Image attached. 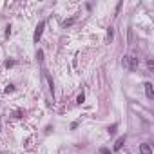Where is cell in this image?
I'll use <instances>...</instances> for the list:
<instances>
[{
	"mask_svg": "<svg viewBox=\"0 0 154 154\" xmlns=\"http://www.w3.org/2000/svg\"><path fill=\"white\" fill-rule=\"evenodd\" d=\"M138 65H140V58H138L134 53L123 56V67H125V69H129V71H136Z\"/></svg>",
	"mask_w": 154,
	"mask_h": 154,
	"instance_id": "1",
	"label": "cell"
},
{
	"mask_svg": "<svg viewBox=\"0 0 154 154\" xmlns=\"http://www.w3.org/2000/svg\"><path fill=\"white\" fill-rule=\"evenodd\" d=\"M44 27H45V22H44V20H42V22H40V24L36 26V29H35V35H33V40H35L36 44H38V40L42 38V33H44Z\"/></svg>",
	"mask_w": 154,
	"mask_h": 154,
	"instance_id": "2",
	"label": "cell"
},
{
	"mask_svg": "<svg viewBox=\"0 0 154 154\" xmlns=\"http://www.w3.org/2000/svg\"><path fill=\"white\" fill-rule=\"evenodd\" d=\"M143 87H145V94H147V98L152 100V98H154V87H152V84H150V82H145V85H143Z\"/></svg>",
	"mask_w": 154,
	"mask_h": 154,
	"instance_id": "3",
	"label": "cell"
},
{
	"mask_svg": "<svg viewBox=\"0 0 154 154\" xmlns=\"http://www.w3.org/2000/svg\"><path fill=\"white\" fill-rule=\"evenodd\" d=\"M123 143H125V136H120V138L114 141V147H112V149H114V150H120V149L123 147Z\"/></svg>",
	"mask_w": 154,
	"mask_h": 154,
	"instance_id": "4",
	"label": "cell"
},
{
	"mask_svg": "<svg viewBox=\"0 0 154 154\" xmlns=\"http://www.w3.org/2000/svg\"><path fill=\"white\" fill-rule=\"evenodd\" d=\"M140 152L141 154H152V149L149 143H143V145H140Z\"/></svg>",
	"mask_w": 154,
	"mask_h": 154,
	"instance_id": "5",
	"label": "cell"
},
{
	"mask_svg": "<svg viewBox=\"0 0 154 154\" xmlns=\"http://www.w3.org/2000/svg\"><path fill=\"white\" fill-rule=\"evenodd\" d=\"M100 154H112V152H111V149H107V147H101V149H100Z\"/></svg>",
	"mask_w": 154,
	"mask_h": 154,
	"instance_id": "6",
	"label": "cell"
},
{
	"mask_svg": "<svg viewBox=\"0 0 154 154\" xmlns=\"http://www.w3.org/2000/svg\"><path fill=\"white\" fill-rule=\"evenodd\" d=\"M116 127H118L116 123H114V125H111V127L107 129V131H109V134H114V131H116Z\"/></svg>",
	"mask_w": 154,
	"mask_h": 154,
	"instance_id": "7",
	"label": "cell"
},
{
	"mask_svg": "<svg viewBox=\"0 0 154 154\" xmlns=\"http://www.w3.org/2000/svg\"><path fill=\"white\" fill-rule=\"evenodd\" d=\"M105 40H107V42H111V40H112V29L107 31V38H105Z\"/></svg>",
	"mask_w": 154,
	"mask_h": 154,
	"instance_id": "8",
	"label": "cell"
},
{
	"mask_svg": "<svg viewBox=\"0 0 154 154\" xmlns=\"http://www.w3.org/2000/svg\"><path fill=\"white\" fill-rule=\"evenodd\" d=\"M36 58H38V62L44 60V53H42V51H38V53H36Z\"/></svg>",
	"mask_w": 154,
	"mask_h": 154,
	"instance_id": "9",
	"label": "cell"
},
{
	"mask_svg": "<svg viewBox=\"0 0 154 154\" xmlns=\"http://www.w3.org/2000/svg\"><path fill=\"white\" fill-rule=\"evenodd\" d=\"M15 91V85H7L6 87V92H7V94H9V92H13Z\"/></svg>",
	"mask_w": 154,
	"mask_h": 154,
	"instance_id": "10",
	"label": "cell"
},
{
	"mask_svg": "<svg viewBox=\"0 0 154 154\" xmlns=\"http://www.w3.org/2000/svg\"><path fill=\"white\" fill-rule=\"evenodd\" d=\"M75 22V18H69V20H65V22H64V26L67 27V26H71V24H73Z\"/></svg>",
	"mask_w": 154,
	"mask_h": 154,
	"instance_id": "11",
	"label": "cell"
},
{
	"mask_svg": "<svg viewBox=\"0 0 154 154\" xmlns=\"http://www.w3.org/2000/svg\"><path fill=\"white\" fill-rule=\"evenodd\" d=\"M13 65H15L13 60H7V62H6V67H13Z\"/></svg>",
	"mask_w": 154,
	"mask_h": 154,
	"instance_id": "12",
	"label": "cell"
},
{
	"mask_svg": "<svg viewBox=\"0 0 154 154\" xmlns=\"http://www.w3.org/2000/svg\"><path fill=\"white\" fill-rule=\"evenodd\" d=\"M84 100H85V96H84V94H80V96L76 98V101H78V104H82V101H84Z\"/></svg>",
	"mask_w": 154,
	"mask_h": 154,
	"instance_id": "13",
	"label": "cell"
},
{
	"mask_svg": "<svg viewBox=\"0 0 154 154\" xmlns=\"http://www.w3.org/2000/svg\"><path fill=\"white\" fill-rule=\"evenodd\" d=\"M0 131H2V123H0Z\"/></svg>",
	"mask_w": 154,
	"mask_h": 154,
	"instance_id": "14",
	"label": "cell"
}]
</instances>
